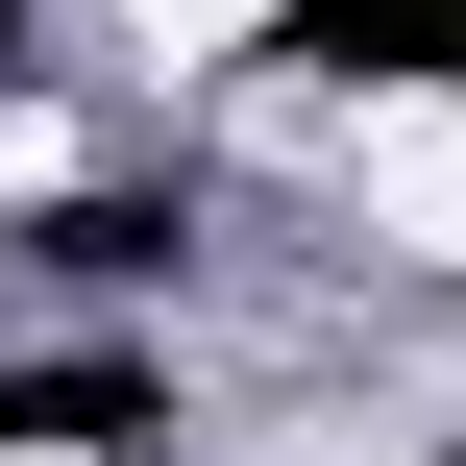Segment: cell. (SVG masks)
Segmentation results:
<instances>
[{
	"mask_svg": "<svg viewBox=\"0 0 466 466\" xmlns=\"http://www.w3.org/2000/svg\"><path fill=\"white\" fill-rule=\"evenodd\" d=\"M344 221H369L393 270H466V74H418V98L344 123Z\"/></svg>",
	"mask_w": 466,
	"mask_h": 466,
	"instance_id": "1",
	"label": "cell"
},
{
	"mask_svg": "<svg viewBox=\"0 0 466 466\" xmlns=\"http://www.w3.org/2000/svg\"><path fill=\"white\" fill-rule=\"evenodd\" d=\"M0 466H98V442H0Z\"/></svg>",
	"mask_w": 466,
	"mask_h": 466,
	"instance_id": "2",
	"label": "cell"
}]
</instances>
